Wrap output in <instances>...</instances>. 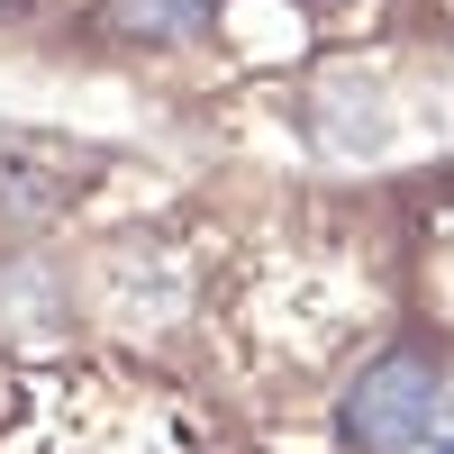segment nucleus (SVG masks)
<instances>
[{
    "mask_svg": "<svg viewBox=\"0 0 454 454\" xmlns=\"http://www.w3.org/2000/svg\"><path fill=\"white\" fill-rule=\"evenodd\" d=\"M436 364L419 355V346H391V355H372L364 372H355V391H346V436L364 445V454H409L427 436V419H436Z\"/></svg>",
    "mask_w": 454,
    "mask_h": 454,
    "instance_id": "1",
    "label": "nucleus"
},
{
    "mask_svg": "<svg viewBox=\"0 0 454 454\" xmlns=\"http://www.w3.org/2000/svg\"><path fill=\"white\" fill-rule=\"evenodd\" d=\"M82 192V164H46L36 145H0V209L10 218H46Z\"/></svg>",
    "mask_w": 454,
    "mask_h": 454,
    "instance_id": "2",
    "label": "nucleus"
},
{
    "mask_svg": "<svg viewBox=\"0 0 454 454\" xmlns=\"http://www.w3.org/2000/svg\"><path fill=\"white\" fill-rule=\"evenodd\" d=\"M100 27L109 36H137V46H182V36L209 27V0H109Z\"/></svg>",
    "mask_w": 454,
    "mask_h": 454,
    "instance_id": "3",
    "label": "nucleus"
},
{
    "mask_svg": "<svg viewBox=\"0 0 454 454\" xmlns=\"http://www.w3.org/2000/svg\"><path fill=\"white\" fill-rule=\"evenodd\" d=\"M419 454H454V409H436V419H427V436H419Z\"/></svg>",
    "mask_w": 454,
    "mask_h": 454,
    "instance_id": "4",
    "label": "nucleus"
}]
</instances>
